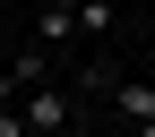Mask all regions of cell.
<instances>
[{"instance_id": "4", "label": "cell", "mask_w": 155, "mask_h": 137, "mask_svg": "<svg viewBox=\"0 0 155 137\" xmlns=\"http://www.w3.org/2000/svg\"><path fill=\"white\" fill-rule=\"evenodd\" d=\"M43 9H61V17H78V9H86V0H43Z\"/></svg>"}, {"instance_id": "2", "label": "cell", "mask_w": 155, "mask_h": 137, "mask_svg": "<svg viewBox=\"0 0 155 137\" xmlns=\"http://www.w3.org/2000/svg\"><path fill=\"white\" fill-rule=\"evenodd\" d=\"M17 120H26L35 137H69L78 94H69V86H52V77H35V86H26V103H17Z\"/></svg>"}, {"instance_id": "3", "label": "cell", "mask_w": 155, "mask_h": 137, "mask_svg": "<svg viewBox=\"0 0 155 137\" xmlns=\"http://www.w3.org/2000/svg\"><path fill=\"white\" fill-rule=\"evenodd\" d=\"M0 137H26V120H17V103H0Z\"/></svg>"}, {"instance_id": "1", "label": "cell", "mask_w": 155, "mask_h": 137, "mask_svg": "<svg viewBox=\"0 0 155 137\" xmlns=\"http://www.w3.org/2000/svg\"><path fill=\"white\" fill-rule=\"evenodd\" d=\"M86 94H104V103L129 120V137H155V86H147V77H112L104 60H95L86 69Z\"/></svg>"}, {"instance_id": "6", "label": "cell", "mask_w": 155, "mask_h": 137, "mask_svg": "<svg viewBox=\"0 0 155 137\" xmlns=\"http://www.w3.org/2000/svg\"><path fill=\"white\" fill-rule=\"evenodd\" d=\"M26 137H35V129H26Z\"/></svg>"}, {"instance_id": "5", "label": "cell", "mask_w": 155, "mask_h": 137, "mask_svg": "<svg viewBox=\"0 0 155 137\" xmlns=\"http://www.w3.org/2000/svg\"><path fill=\"white\" fill-rule=\"evenodd\" d=\"M147 9H155V0H147Z\"/></svg>"}]
</instances>
